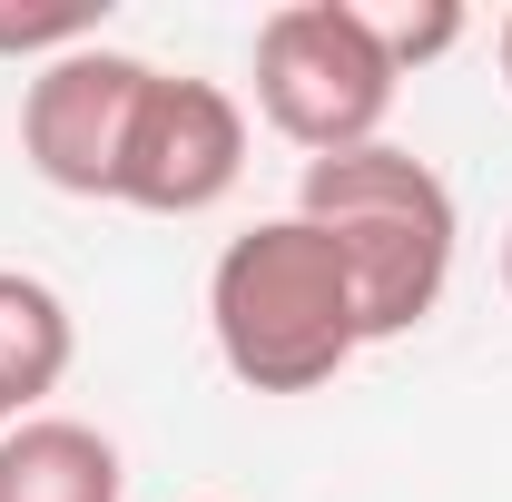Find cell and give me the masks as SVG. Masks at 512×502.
<instances>
[{
    "mask_svg": "<svg viewBox=\"0 0 512 502\" xmlns=\"http://www.w3.org/2000/svg\"><path fill=\"white\" fill-rule=\"evenodd\" d=\"M0 434H10V414H0Z\"/></svg>",
    "mask_w": 512,
    "mask_h": 502,
    "instance_id": "cell-12",
    "label": "cell"
},
{
    "mask_svg": "<svg viewBox=\"0 0 512 502\" xmlns=\"http://www.w3.org/2000/svg\"><path fill=\"white\" fill-rule=\"evenodd\" d=\"M69 355H79V325H69L60 286L30 266H0V414L20 424L40 394H60Z\"/></svg>",
    "mask_w": 512,
    "mask_h": 502,
    "instance_id": "cell-7",
    "label": "cell"
},
{
    "mask_svg": "<svg viewBox=\"0 0 512 502\" xmlns=\"http://www.w3.org/2000/svg\"><path fill=\"white\" fill-rule=\"evenodd\" d=\"M207 335L247 394H316L365 355V306L345 247L306 217H266L207 266Z\"/></svg>",
    "mask_w": 512,
    "mask_h": 502,
    "instance_id": "cell-1",
    "label": "cell"
},
{
    "mask_svg": "<svg viewBox=\"0 0 512 502\" xmlns=\"http://www.w3.org/2000/svg\"><path fill=\"white\" fill-rule=\"evenodd\" d=\"M0 502H128V463L79 414H20L0 434Z\"/></svg>",
    "mask_w": 512,
    "mask_h": 502,
    "instance_id": "cell-6",
    "label": "cell"
},
{
    "mask_svg": "<svg viewBox=\"0 0 512 502\" xmlns=\"http://www.w3.org/2000/svg\"><path fill=\"white\" fill-rule=\"evenodd\" d=\"M99 20L109 0H0V60H69V50H99Z\"/></svg>",
    "mask_w": 512,
    "mask_h": 502,
    "instance_id": "cell-8",
    "label": "cell"
},
{
    "mask_svg": "<svg viewBox=\"0 0 512 502\" xmlns=\"http://www.w3.org/2000/svg\"><path fill=\"white\" fill-rule=\"evenodd\" d=\"M503 79H512V20H503Z\"/></svg>",
    "mask_w": 512,
    "mask_h": 502,
    "instance_id": "cell-10",
    "label": "cell"
},
{
    "mask_svg": "<svg viewBox=\"0 0 512 502\" xmlns=\"http://www.w3.org/2000/svg\"><path fill=\"white\" fill-rule=\"evenodd\" d=\"M394 60H384L375 20L355 0H286L256 20V109L276 138H296L306 158L335 148H375L394 109Z\"/></svg>",
    "mask_w": 512,
    "mask_h": 502,
    "instance_id": "cell-3",
    "label": "cell"
},
{
    "mask_svg": "<svg viewBox=\"0 0 512 502\" xmlns=\"http://www.w3.org/2000/svg\"><path fill=\"white\" fill-rule=\"evenodd\" d=\"M365 20H375L394 79H414L424 60H444L453 40H463V10H453V0H424V10H365Z\"/></svg>",
    "mask_w": 512,
    "mask_h": 502,
    "instance_id": "cell-9",
    "label": "cell"
},
{
    "mask_svg": "<svg viewBox=\"0 0 512 502\" xmlns=\"http://www.w3.org/2000/svg\"><path fill=\"white\" fill-rule=\"evenodd\" d=\"M158 69L128 50H69V60L30 69L20 89V158L50 178L60 197H119V158H128V119L148 99Z\"/></svg>",
    "mask_w": 512,
    "mask_h": 502,
    "instance_id": "cell-4",
    "label": "cell"
},
{
    "mask_svg": "<svg viewBox=\"0 0 512 502\" xmlns=\"http://www.w3.org/2000/svg\"><path fill=\"white\" fill-rule=\"evenodd\" d=\"M503 286H512V237H503Z\"/></svg>",
    "mask_w": 512,
    "mask_h": 502,
    "instance_id": "cell-11",
    "label": "cell"
},
{
    "mask_svg": "<svg viewBox=\"0 0 512 502\" xmlns=\"http://www.w3.org/2000/svg\"><path fill=\"white\" fill-rule=\"evenodd\" d=\"M296 217L325 227V237L345 247L355 306H365V345L414 335L424 315L444 306L453 247H463V217H453V188L414 158V148L375 138V148L306 158V178H296Z\"/></svg>",
    "mask_w": 512,
    "mask_h": 502,
    "instance_id": "cell-2",
    "label": "cell"
},
{
    "mask_svg": "<svg viewBox=\"0 0 512 502\" xmlns=\"http://www.w3.org/2000/svg\"><path fill=\"white\" fill-rule=\"evenodd\" d=\"M247 178V109L217 79H148L138 119H128V158H119V207L148 217H207L217 197Z\"/></svg>",
    "mask_w": 512,
    "mask_h": 502,
    "instance_id": "cell-5",
    "label": "cell"
}]
</instances>
